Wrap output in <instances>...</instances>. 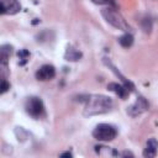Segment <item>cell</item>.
Returning <instances> with one entry per match:
<instances>
[{"instance_id": "1", "label": "cell", "mask_w": 158, "mask_h": 158, "mask_svg": "<svg viewBox=\"0 0 158 158\" xmlns=\"http://www.w3.org/2000/svg\"><path fill=\"white\" fill-rule=\"evenodd\" d=\"M114 106L112 100L105 95H89L85 99V116H94L109 112Z\"/></svg>"}, {"instance_id": "2", "label": "cell", "mask_w": 158, "mask_h": 158, "mask_svg": "<svg viewBox=\"0 0 158 158\" xmlns=\"http://www.w3.org/2000/svg\"><path fill=\"white\" fill-rule=\"evenodd\" d=\"M101 15L106 20V22L110 23L111 26H114L115 28L122 30V31H128L130 30V26L126 22V20L115 9H112V7H104L101 10Z\"/></svg>"}, {"instance_id": "3", "label": "cell", "mask_w": 158, "mask_h": 158, "mask_svg": "<svg viewBox=\"0 0 158 158\" xmlns=\"http://www.w3.org/2000/svg\"><path fill=\"white\" fill-rule=\"evenodd\" d=\"M93 136L98 141L109 142V141H112L117 136V130L112 125H109V123H99L94 128Z\"/></svg>"}, {"instance_id": "4", "label": "cell", "mask_w": 158, "mask_h": 158, "mask_svg": "<svg viewBox=\"0 0 158 158\" xmlns=\"http://www.w3.org/2000/svg\"><path fill=\"white\" fill-rule=\"evenodd\" d=\"M25 109H26V112L35 118H40L41 116L44 115V105L42 100L36 96H31L26 100Z\"/></svg>"}, {"instance_id": "5", "label": "cell", "mask_w": 158, "mask_h": 158, "mask_svg": "<svg viewBox=\"0 0 158 158\" xmlns=\"http://www.w3.org/2000/svg\"><path fill=\"white\" fill-rule=\"evenodd\" d=\"M21 10V5L17 0H1L0 12L2 15H15Z\"/></svg>"}, {"instance_id": "6", "label": "cell", "mask_w": 158, "mask_h": 158, "mask_svg": "<svg viewBox=\"0 0 158 158\" xmlns=\"http://www.w3.org/2000/svg\"><path fill=\"white\" fill-rule=\"evenodd\" d=\"M56 75V69L53 65L51 64H44L42 65L37 72H36V78L41 81H47V80H51L53 79Z\"/></svg>"}, {"instance_id": "7", "label": "cell", "mask_w": 158, "mask_h": 158, "mask_svg": "<svg viewBox=\"0 0 158 158\" xmlns=\"http://www.w3.org/2000/svg\"><path fill=\"white\" fill-rule=\"evenodd\" d=\"M147 109H148V104H147L146 99L142 98V96H139V98L136 100V102L128 107L127 112H128L131 116H137V115L142 114L143 111H146Z\"/></svg>"}, {"instance_id": "8", "label": "cell", "mask_w": 158, "mask_h": 158, "mask_svg": "<svg viewBox=\"0 0 158 158\" xmlns=\"http://www.w3.org/2000/svg\"><path fill=\"white\" fill-rule=\"evenodd\" d=\"M157 152H158V141L156 138H149L147 141L146 148L143 151V156L148 157V158H152V157L157 156Z\"/></svg>"}, {"instance_id": "9", "label": "cell", "mask_w": 158, "mask_h": 158, "mask_svg": "<svg viewBox=\"0 0 158 158\" xmlns=\"http://www.w3.org/2000/svg\"><path fill=\"white\" fill-rule=\"evenodd\" d=\"M107 89L114 91L116 95H118L120 98L122 99H126L128 93H130V89L126 86V85H121V84H117V83H110L107 85Z\"/></svg>"}, {"instance_id": "10", "label": "cell", "mask_w": 158, "mask_h": 158, "mask_svg": "<svg viewBox=\"0 0 158 158\" xmlns=\"http://www.w3.org/2000/svg\"><path fill=\"white\" fill-rule=\"evenodd\" d=\"M64 58L69 62H77L81 58V52L75 49L73 46H68L67 51H65V54H64Z\"/></svg>"}, {"instance_id": "11", "label": "cell", "mask_w": 158, "mask_h": 158, "mask_svg": "<svg viewBox=\"0 0 158 158\" xmlns=\"http://www.w3.org/2000/svg\"><path fill=\"white\" fill-rule=\"evenodd\" d=\"M12 52V47L10 44H4L0 48V64H7V59Z\"/></svg>"}, {"instance_id": "12", "label": "cell", "mask_w": 158, "mask_h": 158, "mask_svg": "<svg viewBox=\"0 0 158 158\" xmlns=\"http://www.w3.org/2000/svg\"><path fill=\"white\" fill-rule=\"evenodd\" d=\"M95 152L100 156H118V153L114 148L105 146H95Z\"/></svg>"}, {"instance_id": "13", "label": "cell", "mask_w": 158, "mask_h": 158, "mask_svg": "<svg viewBox=\"0 0 158 158\" xmlns=\"http://www.w3.org/2000/svg\"><path fill=\"white\" fill-rule=\"evenodd\" d=\"M118 43H120L122 47H125V48L131 47L132 43H133V37H132V35H130V33L122 35V36L118 38Z\"/></svg>"}, {"instance_id": "14", "label": "cell", "mask_w": 158, "mask_h": 158, "mask_svg": "<svg viewBox=\"0 0 158 158\" xmlns=\"http://www.w3.org/2000/svg\"><path fill=\"white\" fill-rule=\"evenodd\" d=\"M19 58L21 59V60H20V64L23 65V64L27 62V59L30 58V53H28V51H27V49H21V51L19 52Z\"/></svg>"}, {"instance_id": "15", "label": "cell", "mask_w": 158, "mask_h": 158, "mask_svg": "<svg viewBox=\"0 0 158 158\" xmlns=\"http://www.w3.org/2000/svg\"><path fill=\"white\" fill-rule=\"evenodd\" d=\"M9 88H10V85H9L7 80H6V79H1V90H0V93H1V94L6 93V91L9 90Z\"/></svg>"}, {"instance_id": "16", "label": "cell", "mask_w": 158, "mask_h": 158, "mask_svg": "<svg viewBox=\"0 0 158 158\" xmlns=\"http://www.w3.org/2000/svg\"><path fill=\"white\" fill-rule=\"evenodd\" d=\"M94 4L98 5H105V4H112V0H91Z\"/></svg>"}, {"instance_id": "17", "label": "cell", "mask_w": 158, "mask_h": 158, "mask_svg": "<svg viewBox=\"0 0 158 158\" xmlns=\"http://www.w3.org/2000/svg\"><path fill=\"white\" fill-rule=\"evenodd\" d=\"M60 157H62V158H64V157H69V158H70V157H72V153H70V152H64V153L60 154Z\"/></svg>"}, {"instance_id": "18", "label": "cell", "mask_w": 158, "mask_h": 158, "mask_svg": "<svg viewBox=\"0 0 158 158\" xmlns=\"http://www.w3.org/2000/svg\"><path fill=\"white\" fill-rule=\"evenodd\" d=\"M122 156H126V157H127V156H130V157H133V154H132L131 152H123V153H122Z\"/></svg>"}]
</instances>
